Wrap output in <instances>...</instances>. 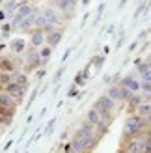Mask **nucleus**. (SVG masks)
Segmentation results:
<instances>
[{
  "mask_svg": "<svg viewBox=\"0 0 151 153\" xmlns=\"http://www.w3.org/2000/svg\"><path fill=\"white\" fill-rule=\"evenodd\" d=\"M13 82L19 84V86H26V84H28V76L24 73H21V71H15L13 73Z\"/></svg>",
  "mask_w": 151,
  "mask_h": 153,
  "instance_id": "16",
  "label": "nucleus"
},
{
  "mask_svg": "<svg viewBox=\"0 0 151 153\" xmlns=\"http://www.w3.org/2000/svg\"><path fill=\"white\" fill-rule=\"evenodd\" d=\"M140 88H142V90H146V91H151V82L142 80V82H140Z\"/></svg>",
  "mask_w": 151,
  "mask_h": 153,
  "instance_id": "30",
  "label": "nucleus"
},
{
  "mask_svg": "<svg viewBox=\"0 0 151 153\" xmlns=\"http://www.w3.org/2000/svg\"><path fill=\"white\" fill-rule=\"evenodd\" d=\"M144 153H151V149H147V151H144Z\"/></svg>",
  "mask_w": 151,
  "mask_h": 153,
  "instance_id": "40",
  "label": "nucleus"
},
{
  "mask_svg": "<svg viewBox=\"0 0 151 153\" xmlns=\"http://www.w3.org/2000/svg\"><path fill=\"white\" fill-rule=\"evenodd\" d=\"M15 99L10 95V94H6V91H0V106H7V108H15Z\"/></svg>",
  "mask_w": 151,
  "mask_h": 153,
  "instance_id": "10",
  "label": "nucleus"
},
{
  "mask_svg": "<svg viewBox=\"0 0 151 153\" xmlns=\"http://www.w3.org/2000/svg\"><path fill=\"white\" fill-rule=\"evenodd\" d=\"M144 129H146V120L144 118H142V116H131V118H127V121H125L123 134L125 136H134V134L142 133Z\"/></svg>",
  "mask_w": 151,
  "mask_h": 153,
  "instance_id": "1",
  "label": "nucleus"
},
{
  "mask_svg": "<svg viewBox=\"0 0 151 153\" xmlns=\"http://www.w3.org/2000/svg\"><path fill=\"white\" fill-rule=\"evenodd\" d=\"M24 47H26V43L22 41V39H13L11 41V51L13 52H22V51H24Z\"/></svg>",
  "mask_w": 151,
  "mask_h": 153,
  "instance_id": "18",
  "label": "nucleus"
},
{
  "mask_svg": "<svg viewBox=\"0 0 151 153\" xmlns=\"http://www.w3.org/2000/svg\"><path fill=\"white\" fill-rule=\"evenodd\" d=\"M36 95H37V88L34 90V94H32V97H30V105H32V103H34V99H36Z\"/></svg>",
  "mask_w": 151,
  "mask_h": 153,
  "instance_id": "34",
  "label": "nucleus"
},
{
  "mask_svg": "<svg viewBox=\"0 0 151 153\" xmlns=\"http://www.w3.org/2000/svg\"><path fill=\"white\" fill-rule=\"evenodd\" d=\"M30 43H32L34 47H41V45L45 43V34H43V30H36V32L30 36Z\"/></svg>",
  "mask_w": 151,
  "mask_h": 153,
  "instance_id": "11",
  "label": "nucleus"
},
{
  "mask_svg": "<svg viewBox=\"0 0 151 153\" xmlns=\"http://www.w3.org/2000/svg\"><path fill=\"white\" fill-rule=\"evenodd\" d=\"M119 86H123V88H127V90H131L132 94H134V91H138V90H140V82L134 79V76H125Z\"/></svg>",
  "mask_w": 151,
  "mask_h": 153,
  "instance_id": "6",
  "label": "nucleus"
},
{
  "mask_svg": "<svg viewBox=\"0 0 151 153\" xmlns=\"http://www.w3.org/2000/svg\"><path fill=\"white\" fill-rule=\"evenodd\" d=\"M43 17L47 19V21L50 22V25H58V22H60V17H58V13H56L54 10H52V7H47V10L43 11Z\"/></svg>",
  "mask_w": 151,
  "mask_h": 153,
  "instance_id": "12",
  "label": "nucleus"
},
{
  "mask_svg": "<svg viewBox=\"0 0 151 153\" xmlns=\"http://www.w3.org/2000/svg\"><path fill=\"white\" fill-rule=\"evenodd\" d=\"M4 19H6V11L0 10V21H4Z\"/></svg>",
  "mask_w": 151,
  "mask_h": 153,
  "instance_id": "35",
  "label": "nucleus"
},
{
  "mask_svg": "<svg viewBox=\"0 0 151 153\" xmlns=\"http://www.w3.org/2000/svg\"><path fill=\"white\" fill-rule=\"evenodd\" d=\"M132 97V91L131 90H127V88H123L121 86V101H129V99Z\"/></svg>",
  "mask_w": 151,
  "mask_h": 153,
  "instance_id": "22",
  "label": "nucleus"
},
{
  "mask_svg": "<svg viewBox=\"0 0 151 153\" xmlns=\"http://www.w3.org/2000/svg\"><path fill=\"white\" fill-rule=\"evenodd\" d=\"M54 121H56L54 118H52V120L49 121V125H47V129H45V134H50V133H52V127H54Z\"/></svg>",
  "mask_w": 151,
  "mask_h": 153,
  "instance_id": "28",
  "label": "nucleus"
},
{
  "mask_svg": "<svg viewBox=\"0 0 151 153\" xmlns=\"http://www.w3.org/2000/svg\"><path fill=\"white\" fill-rule=\"evenodd\" d=\"M147 67H149V69H151V58L147 60Z\"/></svg>",
  "mask_w": 151,
  "mask_h": 153,
  "instance_id": "37",
  "label": "nucleus"
},
{
  "mask_svg": "<svg viewBox=\"0 0 151 153\" xmlns=\"http://www.w3.org/2000/svg\"><path fill=\"white\" fill-rule=\"evenodd\" d=\"M10 82H13V73H0V84H4V86H7Z\"/></svg>",
  "mask_w": 151,
  "mask_h": 153,
  "instance_id": "21",
  "label": "nucleus"
},
{
  "mask_svg": "<svg viewBox=\"0 0 151 153\" xmlns=\"http://www.w3.org/2000/svg\"><path fill=\"white\" fill-rule=\"evenodd\" d=\"M101 120H103V118H101V114L97 112L95 108H90V110H88V114H86V121H90V123H92L93 127L99 123Z\"/></svg>",
  "mask_w": 151,
  "mask_h": 153,
  "instance_id": "13",
  "label": "nucleus"
},
{
  "mask_svg": "<svg viewBox=\"0 0 151 153\" xmlns=\"http://www.w3.org/2000/svg\"><path fill=\"white\" fill-rule=\"evenodd\" d=\"M26 62L30 67H37L41 64V58H39V52H34V51H30L28 54H26Z\"/></svg>",
  "mask_w": 151,
  "mask_h": 153,
  "instance_id": "14",
  "label": "nucleus"
},
{
  "mask_svg": "<svg viewBox=\"0 0 151 153\" xmlns=\"http://www.w3.org/2000/svg\"><path fill=\"white\" fill-rule=\"evenodd\" d=\"M129 103H131V106H140V105H142V97L132 94V97L129 99Z\"/></svg>",
  "mask_w": 151,
  "mask_h": 153,
  "instance_id": "23",
  "label": "nucleus"
},
{
  "mask_svg": "<svg viewBox=\"0 0 151 153\" xmlns=\"http://www.w3.org/2000/svg\"><path fill=\"white\" fill-rule=\"evenodd\" d=\"M138 116H142V118H149L151 116V105H140L138 106Z\"/></svg>",
  "mask_w": 151,
  "mask_h": 153,
  "instance_id": "19",
  "label": "nucleus"
},
{
  "mask_svg": "<svg viewBox=\"0 0 151 153\" xmlns=\"http://www.w3.org/2000/svg\"><path fill=\"white\" fill-rule=\"evenodd\" d=\"M24 91H26V86H19V84H15V82H10L6 86V94H10L13 99H17V101H21V99L24 97Z\"/></svg>",
  "mask_w": 151,
  "mask_h": 153,
  "instance_id": "4",
  "label": "nucleus"
},
{
  "mask_svg": "<svg viewBox=\"0 0 151 153\" xmlns=\"http://www.w3.org/2000/svg\"><path fill=\"white\" fill-rule=\"evenodd\" d=\"M10 28H11V25H2V28H0V30H2V36H4V37H7V34H10Z\"/></svg>",
  "mask_w": 151,
  "mask_h": 153,
  "instance_id": "31",
  "label": "nucleus"
},
{
  "mask_svg": "<svg viewBox=\"0 0 151 153\" xmlns=\"http://www.w3.org/2000/svg\"><path fill=\"white\" fill-rule=\"evenodd\" d=\"M146 7H147V2H142V4H140V7H138L136 11H134V15H132V17H134V19H136V17H140V15L146 11Z\"/></svg>",
  "mask_w": 151,
  "mask_h": 153,
  "instance_id": "24",
  "label": "nucleus"
},
{
  "mask_svg": "<svg viewBox=\"0 0 151 153\" xmlns=\"http://www.w3.org/2000/svg\"><path fill=\"white\" fill-rule=\"evenodd\" d=\"M45 41L49 43V47H56V45L62 41V32H58V30H52V32H49L47 36H45Z\"/></svg>",
  "mask_w": 151,
  "mask_h": 153,
  "instance_id": "7",
  "label": "nucleus"
},
{
  "mask_svg": "<svg viewBox=\"0 0 151 153\" xmlns=\"http://www.w3.org/2000/svg\"><path fill=\"white\" fill-rule=\"evenodd\" d=\"M64 71H65V69H64V67H60V69L56 71V75H54V84H56V82H58L60 79H62V75H64Z\"/></svg>",
  "mask_w": 151,
  "mask_h": 153,
  "instance_id": "29",
  "label": "nucleus"
},
{
  "mask_svg": "<svg viewBox=\"0 0 151 153\" xmlns=\"http://www.w3.org/2000/svg\"><path fill=\"white\" fill-rule=\"evenodd\" d=\"M21 2H22V4H26V0H21Z\"/></svg>",
  "mask_w": 151,
  "mask_h": 153,
  "instance_id": "41",
  "label": "nucleus"
},
{
  "mask_svg": "<svg viewBox=\"0 0 151 153\" xmlns=\"http://www.w3.org/2000/svg\"><path fill=\"white\" fill-rule=\"evenodd\" d=\"M103 11H104V2L99 6V11H97V21H99L101 19V15H103Z\"/></svg>",
  "mask_w": 151,
  "mask_h": 153,
  "instance_id": "32",
  "label": "nucleus"
},
{
  "mask_svg": "<svg viewBox=\"0 0 151 153\" xmlns=\"http://www.w3.org/2000/svg\"><path fill=\"white\" fill-rule=\"evenodd\" d=\"M75 94H77V90H75V88H71V90H69V97H73Z\"/></svg>",
  "mask_w": 151,
  "mask_h": 153,
  "instance_id": "36",
  "label": "nucleus"
},
{
  "mask_svg": "<svg viewBox=\"0 0 151 153\" xmlns=\"http://www.w3.org/2000/svg\"><path fill=\"white\" fill-rule=\"evenodd\" d=\"M88 136H93V125L90 123V121H86V123L75 133V138H88Z\"/></svg>",
  "mask_w": 151,
  "mask_h": 153,
  "instance_id": "5",
  "label": "nucleus"
},
{
  "mask_svg": "<svg viewBox=\"0 0 151 153\" xmlns=\"http://www.w3.org/2000/svg\"><path fill=\"white\" fill-rule=\"evenodd\" d=\"M114 106H116V101H114V99H110L108 95H103L99 101H95V106H93V108L101 114V118H104V116H110V112L114 110Z\"/></svg>",
  "mask_w": 151,
  "mask_h": 153,
  "instance_id": "2",
  "label": "nucleus"
},
{
  "mask_svg": "<svg viewBox=\"0 0 151 153\" xmlns=\"http://www.w3.org/2000/svg\"><path fill=\"white\" fill-rule=\"evenodd\" d=\"M0 71H4V73H15V64H13V60H11V58H6V56L0 58Z\"/></svg>",
  "mask_w": 151,
  "mask_h": 153,
  "instance_id": "9",
  "label": "nucleus"
},
{
  "mask_svg": "<svg viewBox=\"0 0 151 153\" xmlns=\"http://www.w3.org/2000/svg\"><path fill=\"white\" fill-rule=\"evenodd\" d=\"M69 54H71V49H67V51H65V54L62 56V60H64V62H65V60H67V58H69Z\"/></svg>",
  "mask_w": 151,
  "mask_h": 153,
  "instance_id": "33",
  "label": "nucleus"
},
{
  "mask_svg": "<svg viewBox=\"0 0 151 153\" xmlns=\"http://www.w3.org/2000/svg\"><path fill=\"white\" fill-rule=\"evenodd\" d=\"M2 49H4V45H2V43H0V51H2Z\"/></svg>",
  "mask_w": 151,
  "mask_h": 153,
  "instance_id": "39",
  "label": "nucleus"
},
{
  "mask_svg": "<svg viewBox=\"0 0 151 153\" xmlns=\"http://www.w3.org/2000/svg\"><path fill=\"white\" fill-rule=\"evenodd\" d=\"M140 75H142V80H146V82H151V69H149V67H147L146 71H142Z\"/></svg>",
  "mask_w": 151,
  "mask_h": 153,
  "instance_id": "27",
  "label": "nucleus"
},
{
  "mask_svg": "<svg viewBox=\"0 0 151 153\" xmlns=\"http://www.w3.org/2000/svg\"><path fill=\"white\" fill-rule=\"evenodd\" d=\"M36 11L32 13V15H28V17H24V19H22V22H21V25H19V28L21 30H28V28H32L34 26V21H36Z\"/></svg>",
  "mask_w": 151,
  "mask_h": 153,
  "instance_id": "15",
  "label": "nucleus"
},
{
  "mask_svg": "<svg viewBox=\"0 0 151 153\" xmlns=\"http://www.w3.org/2000/svg\"><path fill=\"white\" fill-rule=\"evenodd\" d=\"M95 127L99 129V133L103 134V133H107V129H108V123H107V121H104V120H101V121H99V123H97Z\"/></svg>",
  "mask_w": 151,
  "mask_h": 153,
  "instance_id": "25",
  "label": "nucleus"
},
{
  "mask_svg": "<svg viewBox=\"0 0 151 153\" xmlns=\"http://www.w3.org/2000/svg\"><path fill=\"white\" fill-rule=\"evenodd\" d=\"M107 95L110 99H114V101H121V86H110Z\"/></svg>",
  "mask_w": 151,
  "mask_h": 153,
  "instance_id": "17",
  "label": "nucleus"
},
{
  "mask_svg": "<svg viewBox=\"0 0 151 153\" xmlns=\"http://www.w3.org/2000/svg\"><path fill=\"white\" fill-rule=\"evenodd\" d=\"M36 10L32 6H28V4H22V6H19L17 7V13H15V17H13V21H11V26L13 28H19V25L22 22V19L24 17H28V15H32Z\"/></svg>",
  "mask_w": 151,
  "mask_h": 153,
  "instance_id": "3",
  "label": "nucleus"
},
{
  "mask_svg": "<svg viewBox=\"0 0 151 153\" xmlns=\"http://www.w3.org/2000/svg\"><path fill=\"white\" fill-rule=\"evenodd\" d=\"M17 7H19L17 2H7V4H6V13H10V15H11L15 10H17Z\"/></svg>",
  "mask_w": 151,
  "mask_h": 153,
  "instance_id": "26",
  "label": "nucleus"
},
{
  "mask_svg": "<svg viewBox=\"0 0 151 153\" xmlns=\"http://www.w3.org/2000/svg\"><path fill=\"white\" fill-rule=\"evenodd\" d=\"M58 7L64 13H71L77 7V0H58Z\"/></svg>",
  "mask_w": 151,
  "mask_h": 153,
  "instance_id": "8",
  "label": "nucleus"
},
{
  "mask_svg": "<svg viewBox=\"0 0 151 153\" xmlns=\"http://www.w3.org/2000/svg\"><path fill=\"white\" fill-rule=\"evenodd\" d=\"M6 2H17V0H6Z\"/></svg>",
  "mask_w": 151,
  "mask_h": 153,
  "instance_id": "38",
  "label": "nucleus"
},
{
  "mask_svg": "<svg viewBox=\"0 0 151 153\" xmlns=\"http://www.w3.org/2000/svg\"><path fill=\"white\" fill-rule=\"evenodd\" d=\"M50 54H52V49H50V47H45V49H41V51H39L41 64H47V62H49V58H50Z\"/></svg>",
  "mask_w": 151,
  "mask_h": 153,
  "instance_id": "20",
  "label": "nucleus"
}]
</instances>
